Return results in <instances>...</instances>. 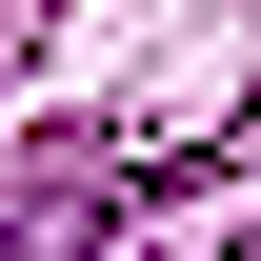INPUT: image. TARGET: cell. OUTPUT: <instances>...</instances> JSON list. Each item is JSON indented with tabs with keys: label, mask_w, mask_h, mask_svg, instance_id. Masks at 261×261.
<instances>
[{
	"label": "cell",
	"mask_w": 261,
	"mask_h": 261,
	"mask_svg": "<svg viewBox=\"0 0 261 261\" xmlns=\"http://www.w3.org/2000/svg\"><path fill=\"white\" fill-rule=\"evenodd\" d=\"M0 261H20V221H0Z\"/></svg>",
	"instance_id": "1"
}]
</instances>
